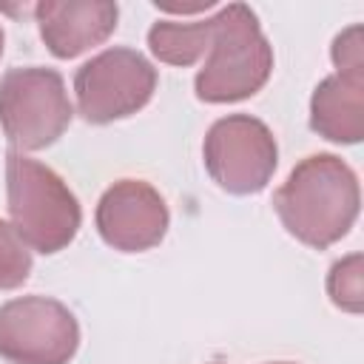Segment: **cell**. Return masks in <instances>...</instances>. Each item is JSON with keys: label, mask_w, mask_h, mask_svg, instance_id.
Wrapping results in <instances>:
<instances>
[{"label": "cell", "mask_w": 364, "mask_h": 364, "mask_svg": "<svg viewBox=\"0 0 364 364\" xmlns=\"http://www.w3.org/2000/svg\"><path fill=\"white\" fill-rule=\"evenodd\" d=\"M273 208L290 236L310 247H330L358 216V179L333 154L301 159L273 193Z\"/></svg>", "instance_id": "1"}, {"label": "cell", "mask_w": 364, "mask_h": 364, "mask_svg": "<svg viewBox=\"0 0 364 364\" xmlns=\"http://www.w3.org/2000/svg\"><path fill=\"white\" fill-rule=\"evenodd\" d=\"M208 63L196 74V97L205 102H236L253 97L273 71V51L245 3L210 17Z\"/></svg>", "instance_id": "2"}, {"label": "cell", "mask_w": 364, "mask_h": 364, "mask_svg": "<svg viewBox=\"0 0 364 364\" xmlns=\"http://www.w3.org/2000/svg\"><path fill=\"white\" fill-rule=\"evenodd\" d=\"M9 213L17 236L40 253L63 250L80 228V205L68 185L43 162L20 151L6 156Z\"/></svg>", "instance_id": "3"}, {"label": "cell", "mask_w": 364, "mask_h": 364, "mask_svg": "<svg viewBox=\"0 0 364 364\" xmlns=\"http://www.w3.org/2000/svg\"><path fill=\"white\" fill-rule=\"evenodd\" d=\"M74 108L65 82L54 68H11L0 80V125L9 142L23 151L51 145L71 125Z\"/></svg>", "instance_id": "4"}, {"label": "cell", "mask_w": 364, "mask_h": 364, "mask_svg": "<svg viewBox=\"0 0 364 364\" xmlns=\"http://www.w3.org/2000/svg\"><path fill=\"white\" fill-rule=\"evenodd\" d=\"M77 344V318L57 299L23 296L0 307V358L9 364H68Z\"/></svg>", "instance_id": "5"}, {"label": "cell", "mask_w": 364, "mask_h": 364, "mask_svg": "<svg viewBox=\"0 0 364 364\" xmlns=\"http://www.w3.org/2000/svg\"><path fill=\"white\" fill-rule=\"evenodd\" d=\"M156 68L134 48H108L80 65L74 77L77 108L88 122H114L148 105Z\"/></svg>", "instance_id": "6"}, {"label": "cell", "mask_w": 364, "mask_h": 364, "mask_svg": "<svg viewBox=\"0 0 364 364\" xmlns=\"http://www.w3.org/2000/svg\"><path fill=\"white\" fill-rule=\"evenodd\" d=\"M276 139L270 128L247 114H230L205 136V168L213 182L236 196L259 193L276 171Z\"/></svg>", "instance_id": "7"}, {"label": "cell", "mask_w": 364, "mask_h": 364, "mask_svg": "<svg viewBox=\"0 0 364 364\" xmlns=\"http://www.w3.org/2000/svg\"><path fill=\"white\" fill-rule=\"evenodd\" d=\"M97 230L105 245L139 253L162 242L168 230V205L156 188L142 179L111 185L97 205Z\"/></svg>", "instance_id": "8"}, {"label": "cell", "mask_w": 364, "mask_h": 364, "mask_svg": "<svg viewBox=\"0 0 364 364\" xmlns=\"http://www.w3.org/2000/svg\"><path fill=\"white\" fill-rule=\"evenodd\" d=\"M40 37L54 57H77L91 46H100L114 28L117 3H37L34 6Z\"/></svg>", "instance_id": "9"}, {"label": "cell", "mask_w": 364, "mask_h": 364, "mask_svg": "<svg viewBox=\"0 0 364 364\" xmlns=\"http://www.w3.org/2000/svg\"><path fill=\"white\" fill-rule=\"evenodd\" d=\"M310 128L333 142H358L364 134V68H338L318 82L310 100Z\"/></svg>", "instance_id": "10"}, {"label": "cell", "mask_w": 364, "mask_h": 364, "mask_svg": "<svg viewBox=\"0 0 364 364\" xmlns=\"http://www.w3.org/2000/svg\"><path fill=\"white\" fill-rule=\"evenodd\" d=\"M210 43V17L193 20V23H176L162 20L154 23L148 31V46L154 57H159L168 65H191L196 63Z\"/></svg>", "instance_id": "11"}, {"label": "cell", "mask_w": 364, "mask_h": 364, "mask_svg": "<svg viewBox=\"0 0 364 364\" xmlns=\"http://www.w3.org/2000/svg\"><path fill=\"white\" fill-rule=\"evenodd\" d=\"M31 253L28 245L17 236V230L0 219V290L20 287L28 279Z\"/></svg>", "instance_id": "12"}, {"label": "cell", "mask_w": 364, "mask_h": 364, "mask_svg": "<svg viewBox=\"0 0 364 364\" xmlns=\"http://www.w3.org/2000/svg\"><path fill=\"white\" fill-rule=\"evenodd\" d=\"M327 290H330L333 304H338L350 313L361 310V256L358 253H353L330 267Z\"/></svg>", "instance_id": "13"}, {"label": "cell", "mask_w": 364, "mask_h": 364, "mask_svg": "<svg viewBox=\"0 0 364 364\" xmlns=\"http://www.w3.org/2000/svg\"><path fill=\"white\" fill-rule=\"evenodd\" d=\"M0 54H3V31H0Z\"/></svg>", "instance_id": "14"}, {"label": "cell", "mask_w": 364, "mask_h": 364, "mask_svg": "<svg viewBox=\"0 0 364 364\" xmlns=\"http://www.w3.org/2000/svg\"><path fill=\"white\" fill-rule=\"evenodd\" d=\"M282 364H287V361H282Z\"/></svg>", "instance_id": "15"}]
</instances>
